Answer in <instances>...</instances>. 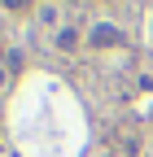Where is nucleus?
<instances>
[{
	"mask_svg": "<svg viewBox=\"0 0 153 157\" xmlns=\"http://www.w3.org/2000/svg\"><path fill=\"white\" fill-rule=\"evenodd\" d=\"M92 44H96V48H114V44H118V39H123V31L118 26H109V22H96V26H92Z\"/></svg>",
	"mask_w": 153,
	"mask_h": 157,
	"instance_id": "nucleus-1",
	"label": "nucleus"
},
{
	"mask_svg": "<svg viewBox=\"0 0 153 157\" xmlns=\"http://www.w3.org/2000/svg\"><path fill=\"white\" fill-rule=\"evenodd\" d=\"M74 44H79V31H70V26H61V31H57V48H74Z\"/></svg>",
	"mask_w": 153,
	"mask_h": 157,
	"instance_id": "nucleus-2",
	"label": "nucleus"
},
{
	"mask_svg": "<svg viewBox=\"0 0 153 157\" xmlns=\"http://www.w3.org/2000/svg\"><path fill=\"white\" fill-rule=\"evenodd\" d=\"M0 5H5V9H26L31 0H0Z\"/></svg>",
	"mask_w": 153,
	"mask_h": 157,
	"instance_id": "nucleus-3",
	"label": "nucleus"
},
{
	"mask_svg": "<svg viewBox=\"0 0 153 157\" xmlns=\"http://www.w3.org/2000/svg\"><path fill=\"white\" fill-rule=\"evenodd\" d=\"M5 78H9V74H5V70H0V83H5Z\"/></svg>",
	"mask_w": 153,
	"mask_h": 157,
	"instance_id": "nucleus-4",
	"label": "nucleus"
}]
</instances>
